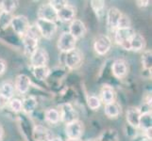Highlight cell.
Returning a JSON list of instances; mask_svg holds the SVG:
<instances>
[{"mask_svg":"<svg viewBox=\"0 0 152 141\" xmlns=\"http://www.w3.org/2000/svg\"><path fill=\"white\" fill-rule=\"evenodd\" d=\"M22 39H23L25 54L30 56V55L38 48V44H39V35L36 27H30L28 32Z\"/></svg>","mask_w":152,"mask_h":141,"instance_id":"cell-1","label":"cell"},{"mask_svg":"<svg viewBox=\"0 0 152 141\" xmlns=\"http://www.w3.org/2000/svg\"><path fill=\"white\" fill-rule=\"evenodd\" d=\"M114 41L124 50L129 51V43L133 35L135 34V30L130 27L126 28H117L114 31Z\"/></svg>","mask_w":152,"mask_h":141,"instance_id":"cell-2","label":"cell"},{"mask_svg":"<svg viewBox=\"0 0 152 141\" xmlns=\"http://www.w3.org/2000/svg\"><path fill=\"white\" fill-rule=\"evenodd\" d=\"M35 27L37 29L38 33L42 35V37H44L46 40H51L58 30L57 23L43 19H37L35 23Z\"/></svg>","mask_w":152,"mask_h":141,"instance_id":"cell-3","label":"cell"},{"mask_svg":"<svg viewBox=\"0 0 152 141\" xmlns=\"http://www.w3.org/2000/svg\"><path fill=\"white\" fill-rule=\"evenodd\" d=\"M10 27H12L15 33L23 38L28 32L31 25L27 16H25V15H16V16L12 17Z\"/></svg>","mask_w":152,"mask_h":141,"instance_id":"cell-4","label":"cell"},{"mask_svg":"<svg viewBox=\"0 0 152 141\" xmlns=\"http://www.w3.org/2000/svg\"><path fill=\"white\" fill-rule=\"evenodd\" d=\"M76 45H77V40L68 31H64V32H62L61 34L57 43L58 49L64 54L74 50L76 48Z\"/></svg>","mask_w":152,"mask_h":141,"instance_id":"cell-5","label":"cell"},{"mask_svg":"<svg viewBox=\"0 0 152 141\" xmlns=\"http://www.w3.org/2000/svg\"><path fill=\"white\" fill-rule=\"evenodd\" d=\"M60 115H61V121L65 124L71 123L78 119V115L77 110L74 108L70 103H64L60 106Z\"/></svg>","mask_w":152,"mask_h":141,"instance_id":"cell-6","label":"cell"},{"mask_svg":"<svg viewBox=\"0 0 152 141\" xmlns=\"http://www.w3.org/2000/svg\"><path fill=\"white\" fill-rule=\"evenodd\" d=\"M112 48V40L108 35L100 34L95 39L94 41V49L99 56L106 55Z\"/></svg>","mask_w":152,"mask_h":141,"instance_id":"cell-7","label":"cell"},{"mask_svg":"<svg viewBox=\"0 0 152 141\" xmlns=\"http://www.w3.org/2000/svg\"><path fill=\"white\" fill-rule=\"evenodd\" d=\"M82 62V54L80 50L75 48L64 54V64L70 70H77L80 67Z\"/></svg>","mask_w":152,"mask_h":141,"instance_id":"cell-8","label":"cell"},{"mask_svg":"<svg viewBox=\"0 0 152 141\" xmlns=\"http://www.w3.org/2000/svg\"><path fill=\"white\" fill-rule=\"evenodd\" d=\"M83 133H84V124L80 119L66 124L65 134L68 139H80Z\"/></svg>","mask_w":152,"mask_h":141,"instance_id":"cell-9","label":"cell"},{"mask_svg":"<svg viewBox=\"0 0 152 141\" xmlns=\"http://www.w3.org/2000/svg\"><path fill=\"white\" fill-rule=\"evenodd\" d=\"M122 14L123 13L120 12V9L115 7H112L108 9V12H106V24L110 31L114 32L118 28Z\"/></svg>","mask_w":152,"mask_h":141,"instance_id":"cell-10","label":"cell"},{"mask_svg":"<svg viewBox=\"0 0 152 141\" xmlns=\"http://www.w3.org/2000/svg\"><path fill=\"white\" fill-rule=\"evenodd\" d=\"M37 17L38 19L50 21V22H54V23H57L58 21L57 12L49 4V2L40 5L37 9Z\"/></svg>","mask_w":152,"mask_h":141,"instance_id":"cell-11","label":"cell"},{"mask_svg":"<svg viewBox=\"0 0 152 141\" xmlns=\"http://www.w3.org/2000/svg\"><path fill=\"white\" fill-rule=\"evenodd\" d=\"M30 64L33 68L37 67H43L48 66V51L44 48H38L36 49L32 54L30 55Z\"/></svg>","mask_w":152,"mask_h":141,"instance_id":"cell-12","label":"cell"},{"mask_svg":"<svg viewBox=\"0 0 152 141\" xmlns=\"http://www.w3.org/2000/svg\"><path fill=\"white\" fill-rule=\"evenodd\" d=\"M73 37H74L77 40L78 39L83 38L87 33V28L85 24L80 19H74L70 22L69 25V30H68Z\"/></svg>","mask_w":152,"mask_h":141,"instance_id":"cell-13","label":"cell"},{"mask_svg":"<svg viewBox=\"0 0 152 141\" xmlns=\"http://www.w3.org/2000/svg\"><path fill=\"white\" fill-rule=\"evenodd\" d=\"M76 14H77L76 8L68 3L64 8H61L60 10L57 12L58 21H61V22L64 23H70L75 19Z\"/></svg>","mask_w":152,"mask_h":141,"instance_id":"cell-14","label":"cell"},{"mask_svg":"<svg viewBox=\"0 0 152 141\" xmlns=\"http://www.w3.org/2000/svg\"><path fill=\"white\" fill-rule=\"evenodd\" d=\"M31 81L30 78L24 74H21L16 76L14 82V90L20 94H27L30 88Z\"/></svg>","mask_w":152,"mask_h":141,"instance_id":"cell-15","label":"cell"},{"mask_svg":"<svg viewBox=\"0 0 152 141\" xmlns=\"http://www.w3.org/2000/svg\"><path fill=\"white\" fill-rule=\"evenodd\" d=\"M141 109L139 107L130 106L128 108L127 113H126V121H127L129 126L134 129L139 128V121L141 117Z\"/></svg>","mask_w":152,"mask_h":141,"instance_id":"cell-16","label":"cell"},{"mask_svg":"<svg viewBox=\"0 0 152 141\" xmlns=\"http://www.w3.org/2000/svg\"><path fill=\"white\" fill-rule=\"evenodd\" d=\"M33 138L35 141H50L53 138V134L44 125H37L33 129Z\"/></svg>","mask_w":152,"mask_h":141,"instance_id":"cell-17","label":"cell"},{"mask_svg":"<svg viewBox=\"0 0 152 141\" xmlns=\"http://www.w3.org/2000/svg\"><path fill=\"white\" fill-rule=\"evenodd\" d=\"M112 72L113 76L117 79H121L125 77L128 74V66L126 61L122 59H115L112 65Z\"/></svg>","mask_w":152,"mask_h":141,"instance_id":"cell-18","label":"cell"},{"mask_svg":"<svg viewBox=\"0 0 152 141\" xmlns=\"http://www.w3.org/2000/svg\"><path fill=\"white\" fill-rule=\"evenodd\" d=\"M145 47V38L143 37L140 33L135 32L133 35V37L130 40L129 43V51H133V52H139L142 51Z\"/></svg>","mask_w":152,"mask_h":141,"instance_id":"cell-19","label":"cell"},{"mask_svg":"<svg viewBox=\"0 0 152 141\" xmlns=\"http://www.w3.org/2000/svg\"><path fill=\"white\" fill-rule=\"evenodd\" d=\"M38 106L37 99L32 95L26 96L22 100V111L25 113L30 114L36 110V107Z\"/></svg>","mask_w":152,"mask_h":141,"instance_id":"cell-20","label":"cell"},{"mask_svg":"<svg viewBox=\"0 0 152 141\" xmlns=\"http://www.w3.org/2000/svg\"><path fill=\"white\" fill-rule=\"evenodd\" d=\"M100 96L101 99L100 101L104 103V104H108V103H111L113 102H115L114 99H115V92L112 86H104L101 88V91H100Z\"/></svg>","mask_w":152,"mask_h":141,"instance_id":"cell-21","label":"cell"},{"mask_svg":"<svg viewBox=\"0 0 152 141\" xmlns=\"http://www.w3.org/2000/svg\"><path fill=\"white\" fill-rule=\"evenodd\" d=\"M14 95V86L10 82H3L0 85V97L10 101Z\"/></svg>","mask_w":152,"mask_h":141,"instance_id":"cell-22","label":"cell"},{"mask_svg":"<svg viewBox=\"0 0 152 141\" xmlns=\"http://www.w3.org/2000/svg\"><path fill=\"white\" fill-rule=\"evenodd\" d=\"M104 113L110 119H116L121 113V108L116 102H113L111 103L105 104Z\"/></svg>","mask_w":152,"mask_h":141,"instance_id":"cell-23","label":"cell"},{"mask_svg":"<svg viewBox=\"0 0 152 141\" xmlns=\"http://www.w3.org/2000/svg\"><path fill=\"white\" fill-rule=\"evenodd\" d=\"M45 119L46 122L56 125L61 121L60 111L56 108H48L45 111Z\"/></svg>","mask_w":152,"mask_h":141,"instance_id":"cell-24","label":"cell"},{"mask_svg":"<svg viewBox=\"0 0 152 141\" xmlns=\"http://www.w3.org/2000/svg\"><path fill=\"white\" fill-rule=\"evenodd\" d=\"M90 5L97 18L101 19L105 16V2L104 1H102V0H92L90 2Z\"/></svg>","mask_w":152,"mask_h":141,"instance_id":"cell-25","label":"cell"},{"mask_svg":"<svg viewBox=\"0 0 152 141\" xmlns=\"http://www.w3.org/2000/svg\"><path fill=\"white\" fill-rule=\"evenodd\" d=\"M152 127V117H151V111L143 112L141 114L140 121H139V128H141L144 131L151 129Z\"/></svg>","mask_w":152,"mask_h":141,"instance_id":"cell-26","label":"cell"},{"mask_svg":"<svg viewBox=\"0 0 152 141\" xmlns=\"http://www.w3.org/2000/svg\"><path fill=\"white\" fill-rule=\"evenodd\" d=\"M33 75L39 81H45L50 75V70L48 66L33 68Z\"/></svg>","mask_w":152,"mask_h":141,"instance_id":"cell-27","label":"cell"},{"mask_svg":"<svg viewBox=\"0 0 152 141\" xmlns=\"http://www.w3.org/2000/svg\"><path fill=\"white\" fill-rule=\"evenodd\" d=\"M19 5L18 1H13V0H3L0 1V10L8 13H12L15 9H17Z\"/></svg>","mask_w":152,"mask_h":141,"instance_id":"cell-28","label":"cell"},{"mask_svg":"<svg viewBox=\"0 0 152 141\" xmlns=\"http://www.w3.org/2000/svg\"><path fill=\"white\" fill-rule=\"evenodd\" d=\"M13 15L12 13H8L0 10V31L7 29L12 23Z\"/></svg>","mask_w":152,"mask_h":141,"instance_id":"cell-29","label":"cell"},{"mask_svg":"<svg viewBox=\"0 0 152 141\" xmlns=\"http://www.w3.org/2000/svg\"><path fill=\"white\" fill-rule=\"evenodd\" d=\"M141 61H142L144 70L146 71H151V66H152V53L151 50H145L142 54L141 56Z\"/></svg>","mask_w":152,"mask_h":141,"instance_id":"cell-30","label":"cell"},{"mask_svg":"<svg viewBox=\"0 0 152 141\" xmlns=\"http://www.w3.org/2000/svg\"><path fill=\"white\" fill-rule=\"evenodd\" d=\"M117 140V132L113 129H108L104 131L99 137L98 141H116Z\"/></svg>","mask_w":152,"mask_h":141,"instance_id":"cell-31","label":"cell"},{"mask_svg":"<svg viewBox=\"0 0 152 141\" xmlns=\"http://www.w3.org/2000/svg\"><path fill=\"white\" fill-rule=\"evenodd\" d=\"M87 106L92 110H97L101 106V101L97 96L96 95H89L87 97Z\"/></svg>","mask_w":152,"mask_h":141,"instance_id":"cell-32","label":"cell"},{"mask_svg":"<svg viewBox=\"0 0 152 141\" xmlns=\"http://www.w3.org/2000/svg\"><path fill=\"white\" fill-rule=\"evenodd\" d=\"M8 106L10 110L14 113H19L22 111V100L18 98H12L8 102Z\"/></svg>","mask_w":152,"mask_h":141,"instance_id":"cell-33","label":"cell"},{"mask_svg":"<svg viewBox=\"0 0 152 141\" xmlns=\"http://www.w3.org/2000/svg\"><path fill=\"white\" fill-rule=\"evenodd\" d=\"M132 27V23H130V19L127 16L126 14H122L121 19H120L118 28H126V27Z\"/></svg>","mask_w":152,"mask_h":141,"instance_id":"cell-34","label":"cell"},{"mask_svg":"<svg viewBox=\"0 0 152 141\" xmlns=\"http://www.w3.org/2000/svg\"><path fill=\"white\" fill-rule=\"evenodd\" d=\"M49 4L54 8L56 12H58V10H60L61 8H64L65 5H67L68 2L64 1V0H53V1H49Z\"/></svg>","mask_w":152,"mask_h":141,"instance_id":"cell-35","label":"cell"},{"mask_svg":"<svg viewBox=\"0 0 152 141\" xmlns=\"http://www.w3.org/2000/svg\"><path fill=\"white\" fill-rule=\"evenodd\" d=\"M6 68H7L6 61L2 59H0V75L5 74V72H6Z\"/></svg>","mask_w":152,"mask_h":141,"instance_id":"cell-36","label":"cell"},{"mask_svg":"<svg viewBox=\"0 0 152 141\" xmlns=\"http://www.w3.org/2000/svg\"><path fill=\"white\" fill-rule=\"evenodd\" d=\"M136 3H137V6L140 8L148 7L149 5V1H148V0H145V1H136Z\"/></svg>","mask_w":152,"mask_h":141,"instance_id":"cell-37","label":"cell"},{"mask_svg":"<svg viewBox=\"0 0 152 141\" xmlns=\"http://www.w3.org/2000/svg\"><path fill=\"white\" fill-rule=\"evenodd\" d=\"M3 137H4V129L2 127V125L0 124V141H2Z\"/></svg>","mask_w":152,"mask_h":141,"instance_id":"cell-38","label":"cell"},{"mask_svg":"<svg viewBox=\"0 0 152 141\" xmlns=\"http://www.w3.org/2000/svg\"><path fill=\"white\" fill-rule=\"evenodd\" d=\"M50 141H64V139H62L61 137H53Z\"/></svg>","mask_w":152,"mask_h":141,"instance_id":"cell-39","label":"cell"},{"mask_svg":"<svg viewBox=\"0 0 152 141\" xmlns=\"http://www.w3.org/2000/svg\"><path fill=\"white\" fill-rule=\"evenodd\" d=\"M140 141H151V139H149V138H148L146 137H142L141 138V140Z\"/></svg>","mask_w":152,"mask_h":141,"instance_id":"cell-40","label":"cell"},{"mask_svg":"<svg viewBox=\"0 0 152 141\" xmlns=\"http://www.w3.org/2000/svg\"><path fill=\"white\" fill-rule=\"evenodd\" d=\"M66 141H80V139H67Z\"/></svg>","mask_w":152,"mask_h":141,"instance_id":"cell-41","label":"cell"},{"mask_svg":"<svg viewBox=\"0 0 152 141\" xmlns=\"http://www.w3.org/2000/svg\"><path fill=\"white\" fill-rule=\"evenodd\" d=\"M90 141H98V139H93V140H90Z\"/></svg>","mask_w":152,"mask_h":141,"instance_id":"cell-42","label":"cell"}]
</instances>
